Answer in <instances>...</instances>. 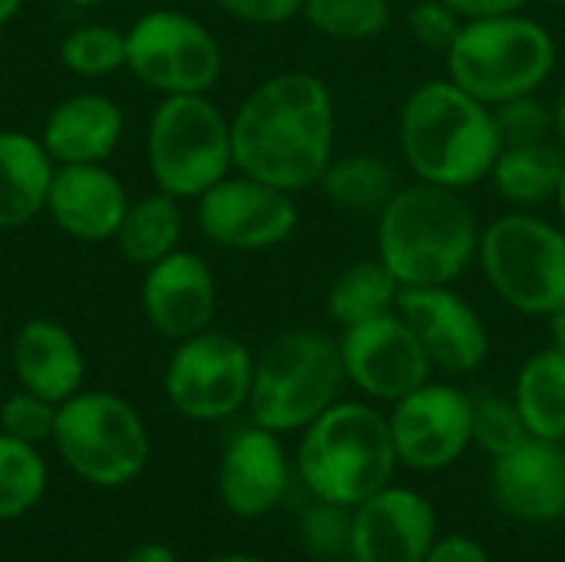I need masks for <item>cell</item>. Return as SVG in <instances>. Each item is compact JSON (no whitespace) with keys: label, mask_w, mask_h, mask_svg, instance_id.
Masks as SVG:
<instances>
[{"label":"cell","mask_w":565,"mask_h":562,"mask_svg":"<svg viewBox=\"0 0 565 562\" xmlns=\"http://www.w3.org/2000/svg\"><path fill=\"white\" fill-rule=\"evenodd\" d=\"M182 235H185L182 202L175 195L156 189V192H149L142 199L129 202L113 245L119 248V255L129 265L149 268L159 258L182 248Z\"/></svg>","instance_id":"484cf974"},{"label":"cell","mask_w":565,"mask_h":562,"mask_svg":"<svg viewBox=\"0 0 565 562\" xmlns=\"http://www.w3.org/2000/svg\"><path fill=\"white\" fill-rule=\"evenodd\" d=\"M556 36L526 10L467 17L444 53L447 76L487 106L540 93L556 73Z\"/></svg>","instance_id":"5b68a950"},{"label":"cell","mask_w":565,"mask_h":562,"mask_svg":"<svg viewBox=\"0 0 565 562\" xmlns=\"http://www.w3.org/2000/svg\"><path fill=\"white\" fill-rule=\"evenodd\" d=\"M434 503L411 490L387 484L354 507L351 562H424L437 540Z\"/></svg>","instance_id":"e0dca14e"},{"label":"cell","mask_w":565,"mask_h":562,"mask_svg":"<svg viewBox=\"0 0 565 562\" xmlns=\"http://www.w3.org/2000/svg\"><path fill=\"white\" fill-rule=\"evenodd\" d=\"M26 0H0V26H7L20 10H23Z\"/></svg>","instance_id":"7bdbcfd3"},{"label":"cell","mask_w":565,"mask_h":562,"mask_svg":"<svg viewBox=\"0 0 565 562\" xmlns=\"http://www.w3.org/2000/svg\"><path fill=\"white\" fill-rule=\"evenodd\" d=\"M46 484L50 470L40 447L0 431V520L30 513L43 500Z\"/></svg>","instance_id":"f1b7e54d"},{"label":"cell","mask_w":565,"mask_h":562,"mask_svg":"<svg viewBox=\"0 0 565 562\" xmlns=\"http://www.w3.org/2000/svg\"><path fill=\"white\" fill-rule=\"evenodd\" d=\"M50 444L79 480L103 490L132 484L152 454L142 414L113 391H76L63 401Z\"/></svg>","instance_id":"9c48e42d"},{"label":"cell","mask_w":565,"mask_h":562,"mask_svg":"<svg viewBox=\"0 0 565 562\" xmlns=\"http://www.w3.org/2000/svg\"><path fill=\"white\" fill-rule=\"evenodd\" d=\"M338 109L311 70L265 76L232 113L235 169L291 195L315 189L334 159Z\"/></svg>","instance_id":"6da1fadb"},{"label":"cell","mask_w":565,"mask_h":562,"mask_svg":"<svg viewBox=\"0 0 565 562\" xmlns=\"http://www.w3.org/2000/svg\"><path fill=\"white\" fill-rule=\"evenodd\" d=\"M523 441H530V431L513 404V397L503 394H473V447L487 450L493 460L516 450Z\"/></svg>","instance_id":"1f68e13d"},{"label":"cell","mask_w":565,"mask_h":562,"mask_svg":"<svg viewBox=\"0 0 565 562\" xmlns=\"http://www.w3.org/2000/svg\"><path fill=\"white\" fill-rule=\"evenodd\" d=\"M563 172L565 149L556 139H546L530 146H503L493 162L490 182L513 209H536L556 199Z\"/></svg>","instance_id":"d4e9b609"},{"label":"cell","mask_w":565,"mask_h":562,"mask_svg":"<svg viewBox=\"0 0 565 562\" xmlns=\"http://www.w3.org/2000/svg\"><path fill=\"white\" fill-rule=\"evenodd\" d=\"M146 166L159 192L195 202L235 169L232 116L209 96H159L146 123Z\"/></svg>","instance_id":"52a82bcc"},{"label":"cell","mask_w":565,"mask_h":562,"mask_svg":"<svg viewBox=\"0 0 565 562\" xmlns=\"http://www.w3.org/2000/svg\"><path fill=\"white\" fill-rule=\"evenodd\" d=\"M397 169L377 152H344L328 162L315 189L324 202L348 219H377L401 189Z\"/></svg>","instance_id":"cb8c5ba5"},{"label":"cell","mask_w":565,"mask_h":562,"mask_svg":"<svg viewBox=\"0 0 565 562\" xmlns=\"http://www.w3.org/2000/svg\"><path fill=\"white\" fill-rule=\"evenodd\" d=\"M480 232L463 192L414 179L377 215V258L401 288L457 285L477 262Z\"/></svg>","instance_id":"3957f363"},{"label":"cell","mask_w":565,"mask_h":562,"mask_svg":"<svg viewBox=\"0 0 565 562\" xmlns=\"http://www.w3.org/2000/svg\"><path fill=\"white\" fill-rule=\"evenodd\" d=\"M295 467L315 500L354 510L394 477L397 450L387 414L371 401H334L301 431Z\"/></svg>","instance_id":"277c9868"},{"label":"cell","mask_w":565,"mask_h":562,"mask_svg":"<svg viewBox=\"0 0 565 562\" xmlns=\"http://www.w3.org/2000/svg\"><path fill=\"white\" fill-rule=\"evenodd\" d=\"M450 3L463 20L467 17H487V13H510V10H526L533 0H444Z\"/></svg>","instance_id":"f35d334b"},{"label":"cell","mask_w":565,"mask_h":562,"mask_svg":"<svg viewBox=\"0 0 565 562\" xmlns=\"http://www.w3.org/2000/svg\"><path fill=\"white\" fill-rule=\"evenodd\" d=\"M401 156L417 182L470 189L490 179L500 156L493 109L450 76L414 86L397 116Z\"/></svg>","instance_id":"7a4b0ae2"},{"label":"cell","mask_w":565,"mask_h":562,"mask_svg":"<svg viewBox=\"0 0 565 562\" xmlns=\"http://www.w3.org/2000/svg\"><path fill=\"white\" fill-rule=\"evenodd\" d=\"M344 378L367 397L381 404H394L430 381L434 364L420 348L411 325L401 311H387L367 318L361 325L341 328L338 338Z\"/></svg>","instance_id":"5bb4252c"},{"label":"cell","mask_w":565,"mask_h":562,"mask_svg":"<svg viewBox=\"0 0 565 562\" xmlns=\"http://www.w3.org/2000/svg\"><path fill=\"white\" fill-rule=\"evenodd\" d=\"M122 562H179V560H175V553H172L169 547H162V543H142V547H136L132 553H126V560Z\"/></svg>","instance_id":"ab89813d"},{"label":"cell","mask_w":565,"mask_h":562,"mask_svg":"<svg viewBox=\"0 0 565 562\" xmlns=\"http://www.w3.org/2000/svg\"><path fill=\"white\" fill-rule=\"evenodd\" d=\"M513 404L540 441H565V354L553 344L530 354L513 384Z\"/></svg>","instance_id":"4316f807"},{"label":"cell","mask_w":565,"mask_h":562,"mask_svg":"<svg viewBox=\"0 0 565 562\" xmlns=\"http://www.w3.org/2000/svg\"><path fill=\"white\" fill-rule=\"evenodd\" d=\"M490 109H493L500 146H530V142L553 139V109L540 93H526Z\"/></svg>","instance_id":"836d02e7"},{"label":"cell","mask_w":565,"mask_h":562,"mask_svg":"<svg viewBox=\"0 0 565 562\" xmlns=\"http://www.w3.org/2000/svg\"><path fill=\"white\" fill-rule=\"evenodd\" d=\"M60 63L79 79H103L126 70V30L113 23H76L60 40Z\"/></svg>","instance_id":"4dcf8cb0"},{"label":"cell","mask_w":565,"mask_h":562,"mask_svg":"<svg viewBox=\"0 0 565 562\" xmlns=\"http://www.w3.org/2000/svg\"><path fill=\"white\" fill-rule=\"evenodd\" d=\"M493 497L503 513L523 523H556L565 517V450L556 441L530 437L493 460Z\"/></svg>","instance_id":"ffe728a7"},{"label":"cell","mask_w":565,"mask_h":562,"mask_svg":"<svg viewBox=\"0 0 565 562\" xmlns=\"http://www.w3.org/2000/svg\"><path fill=\"white\" fill-rule=\"evenodd\" d=\"M546 321H550V344L559 354H565V308H559L556 315H550Z\"/></svg>","instance_id":"b9f144b4"},{"label":"cell","mask_w":565,"mask_h":562,"mask_svg":"<svg viewBox=\"0 0 565 562\" xmlns=\"http://www.w3.org/2000/svg\"><path fill=\"white\" fill-rule=\"evenodd\" d=\"M126 70L159 96L212 93L222 79L225 53L199 17L156 7L126 26Z\"/></svg>","instance_id":"30bf717a"},{"label":"cell","mask_w":565,"mask_h":562,"mask_svg":"<svg viewBox=\"0 0 565 562\" xmlns=\"http://www.w3.org/2000/svg\"><path fill=\"white\" fill-rule=\"evenodd\" d=\"M288 480L291 464L278 434L248 424L225 444L218 460V497L228 513L242 520L271 513L285 500Z\"/></svg>","instance_id":"d6986e66"},{"label":"cell","mask_w":565,"mask_h":562,"mask_svg":"<svg viewBox=\"0 0 565 562\" xmlns=\"http://www.w3.org/2000/svg\"><path fill=\"white\" fill-rule=\"evenodd\" d=\"M139 308L146 325L172 344L212 328L218 311V282L212 265L192 248H175L142 268Z\"/></svg>","instance_id":"2e32d148"},{"label":"cell","mask_w":565,"mask_h":562,"mask_svg":"<svg viewBox=\"0 0 565 562\" xmlns=\"http://www.w3.org/2000/svg\"><path fill=\"white\" fill-rule=\"evenodd\" d=\"M10 371L17 388L33 391L53 404L83 391L86 358L76 335L56 318H30L10 341Z\"/></svg>","instance_id":"44dd1931"},{"label":"cell","mask_w":565,"mask_h":562,"mask_svg":"<svg viewBox=\"0 0 565 562\" xmlns=\"http://www.w3.org/2000/svg\"><path fill=\"white\" fill-rule=\"evenodd\" d=\"M550 109H553V139L565 149V83L556 89V96L550 99Z\"/></svg>","instance_id":"60d3db41"},{"label":"cell","mask_w":565,"mask_h":562,"mask_svg":"<svg viewBox=\"0 0 565 562\" xmlns=\"http://www.w3.org/2000/svg\"><path fill=\"white\" fill-rule=\"evenodd\" d=\"M129 202L122 179L106 162H76L56 166L43 215L73 242L96 245L116 238Z\"/></svg>","instance_id":"ac0fdd59"},{"label":"cell","mask_w":565,"mask_h":562,"mask_svg":"<svg viewBox=\"0 0 565 562\" xmlns=\"http://www.w3.org/2000/svg\"><path fill=\"white\" fill-rule=\"evenodd\" d=\"M255 354L228 331L205 328L172 344L162 391L175 414L195 424H218L248 407Z\"/></svg>","instance_id":"8fae6325"},{"label":"cell","mask_w":565,"mask_h":562,"mask_svg":"<svg viewBox=\"0 0 565 562\" xmlns=\"http://www.w3.org/2000/svg\"><path fill=\"white\" fill-rule=\"evenodd\" d=\"M397 298H401V282L374 255V258H358V262L344 265L331 278L328 295H324V308L338 328H351V325H361L367 318L394 311Z\"/></svg>","instance_id":"83f0119b"},{"label":"cell","mask_w":565,"mask_h":562,"mask_svg":"<svg viewBox=\"0 0 565 562\" xmlns=\"http://www.w3.org/2000/svg\"><path fill=\"white\" fill-rule=\"evenodd\" d=\"M344 381L338 338L315 328L281 331L255 354L248 417L278 437L305 431L338 401Z\"/></svg>","instance_id":"8992f818"},{"label":"cell","mask_w":565,"mask_h":562,"mask_svg":"<svg viewBox=\"0 0 565 562\" xmlns=\"http://www.w3.org/2000/svg\"><path fill=\"white\" fill-rule=\"evenodd\" d=\"M351 520H354L351 507L315 500L298 523L305 553L318 562L348 560L351 556Z\"/></svg>","instance_id":"d6a6232c"},{"label":"cell","mask_w":565,"mask_h":562,"mask_svg":"<svg viewBox=\"0 0 565 562\" xmlns=\"http://www.w3.org/2000/svg\"><path fill=\"white\" fill-rule=\"evenodd\" d=\"M291 192L232 169L195 199V225L205 242L225 252H271L298 232Z\"/></svg>","instance_id":"7c38bea8"},{"label":"cell","mask_w":565,"mask_h":562,"mask_svg":"<svg viewBox=\"0 0 565 562\" xmlns=\"http://www.w3.org/2000/svg\"><path fill=\"white\" fill-rule=\"evenodd\" d=\"M122 132H126L122 106L99 89H79L63 96L46 113L40 142L46 146L56 166L106 162L119 149Z\"/></svg>","instance_id":"7402d4cb"},{"label":"cell","mask_w":565,"mask_h":562,"mask_svg":"<svg viewBox=\"0 0 565 562\" xmlns=\"http://www.w3.org/2000/svg\"><path fill=\"white\" fill-rule=\"evenodd\" d=\"M205 562H265L258 560V556H245V553H225V556H212V560Z\"/></svg>","instance_id":"ee69618b"},{"label":"cell","mask_w":565,"mask_h":562,"mask_svg":"<svg viewBox=\"0 0 565 562\" xmlns=\"http://www.w3.org/2000/svg\"><path fill=\"white\" fill-rule=\"evenodd\" d=\"M556 209H559V225L565 229V172H563V182H559V189H556Z\"/></svg>","instance_id":"f6af8a7d"},{"label":"cell","mask_w":565,"mask_h":562,"mask_svg":"<svg viewBox=\"0 0 565 562\" xmlns=\"http://www.w3.org/2000/svg\"><path fill=\"white\" fill-rule=\"evenodd\" d=\"M56 162L40 136L0 129V232L30 225L46 212Z\"/></svg>","instance_id":"603a6c76"},{"label":"cell","mask_w":565,"mask_h":562,"mask_svg":"<svg viewBox=\"0 0 565 562\" xmlns=\"http://www.w3.org/2000/svg\"><path fill=\"white\" fill-rule=\"evenodd\" d=\"M460 26H463V17L450 3H444V0H414V7L407 10L411 36L424 50L440 53V56L454 46Z\"/></svg>","instance_id":"d590c367"},{"label":"cell","mask_w":565,"mask_h":562,"mask_svg":"<svg viewBox=\"0 0 565 562\" xmlns=\"http://www.w3.org/2000/svg\"><path fill=\"white\" fill-rule=\"evenodd\" d=\"M308 26L338 43H367L387 33L394 20L391 0H305Z\"/></svg>","instance_id":"f546056e"},{"label":"cell","mask_w":565,"mask_h":562,"mask_svg":"<svg viewBox=\"0 0 565 562\" xmlns=\"http://www.w3.org/2000/svg\"><path fill=\"white\" fill-rule=\"evenodd\" d=\"M70 7H83V10H89V7H103V3H109V0H66Z\"/></svg>","instance_id":"bcb514c9"},{"label":"cell","mask_w":565,"mask_h":562,"mask_svg":"<svg viewBox=\"0 0 565 562\" xmlns=\"http://www.w3.org/2000/svg\"><path fill=\"white\" fill-rule=\"evenodd\" d=\"M477 265L493 295L526 315L550 318L565 308V229L530 209L497 215L480 232Z\"/></svg>","instance_id":"ba28073f"},{"label":"cell","mask_w":565,"mask_h":562,"mask_svg":"<svg viewBox=\"0 0 565 562\" xmlns=\"http://www.w3.org/2000/svg\"><path fill=\"white\" fill-rule=\"evenodd\" d=\"M225 17L252 26H278L301 17L305 0H212Z\"/></svg>","instance_id":"8d00e7d4"},{"label":"cell","mask_w":565,"mask_h":562,"mask_svg":"<svg viewBox=\"0 0 565 562\" xmlns=\"http://www.w3.org/2000/svg\"><path fill=\"white\" fill-rule=\"evenodd\" d=\"M546 3H556V7H559V3H565V0H546Z\"/></svg>","instance_id":"7dc6e473"},{"label":"cell","mask_w":565,"mask_h":562,"mask_svg":"<svg viewBox=\"0 0 565 562\" xmlns=\"http://www.w3.org/2000/svg\"><path fill=\"white\" fill-rule=\"evenodd\" d=\"M387 421L397 464L417 474L447 470L473 447V394L447 381L430 378L394 401Z\"/></svg>","instance_id":"4fadbf2b"},{"label":"cell","mask_w":565,"mask_h":562,"mask_svg":"<svg viewBox=\"0 0 565 562\" xmlns=\"http://www.w3.org/2000/svg\"><path fill=\"white\" fill-rule=\"evenodd\" d=\"M56 407L60 404H53V401H46V397H40L33 391L17 388L0 404V431L17 437V441H26V444L40 447V444L53 441Z\"/></svg>","instance_id":"e575fe53"},{"label":"cell","mask_w":565,"mask_h":562,"mask_svg":"<svg viewBox=\"0 0 565 562\" xmlns=\"http://www.w3.org/2000/svg\"><path fill=\"white\" fill-rule=\"evenodd\" d=\"M397 311L417 335L434 371L460 378V374H473L487 361L490 354L487 321L454 285L401 288Z\"/></svg>","instance_id":"9a60e30c"},{"label":"cell","mask_w":565,"mask_h":562,"mask_svg":"<svg viewBox=\"0 0 565 562\" xmlns=\"http://www.w3.org/2000/svg\"><path fill=\"white\" fill-rule=\"evenodd\" d=\"M424 562H493L487 547L473 537H463V533H447V537H437L434 547L427 550Z\"/></svg>","instance_id":"74e56055"}]
</instances>
